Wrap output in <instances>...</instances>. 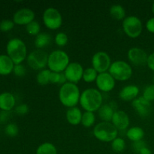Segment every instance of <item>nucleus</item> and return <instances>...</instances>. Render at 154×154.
I'll return each instance as SVG.
<instances>
[{
  "label": "nucleus",
  "instance_id": "a211bd4d",
  "mask_svg": "<svg viewBox=\"0 0 154 154\" xmlns=\"http://www.w3.org/2000/svg\"><path fill=\"white\" fill-rule=\"evenodd\" d=\"M15 105V98L10 93L0 94V109L2 111H10Z\"/></svg>",
  "mask_w": 154,
  "mask_h": 154
},
{
  "label": "nucleus",
  "instance_id": "9d476101",
  "mask_svg": "<svg viewBox=\"0 0 154 154\" xmlns=\"http://www.w3.org/2000/svg\"><path fill=\"white\" fill-rule=\"evenodd\" d=\"M111 63L110 56L104 51H99L92 57V66L99 74L108 72Z\"/></svg>",
  "mask_w": 154,
  "mask_h": 154
},
{
  "label": "nucleus",
  "instance_id": "f03ea898",
  "mask_svg": "<svg viewBox=\"0 0 154 154\" xmlns=\"http://www.w3.org/2000/svg\"><path fill=\"white\" fill-rule=\"evenodd\" d=\"M81 94L79 87L77 84L67 82L60 87L59 99L65 107L74 108L79 103Z\"/></svg>",
  "mask_w": 154,
  "mask_h": 154
},
{
  "label": "nucleus",
  "instance_id": "5701e85b",
  "mask_svg": "<svg viewBox=\"0 0 154 154\" xmlns=\"http://www.w3.org/2000/svg\"><path fill=\"white\" fill-rule=\"evenodd\" d=\"M51 40L52 38L51 35L46 32H40L37 36H35L34 45L38 49L42 50V48H45L51 44Z\"/></svg>",
  "mask_w": 154,
  "mask_h": 154
},
{
  "label": "nucleus",
  "instance_id": "c9c22d12",
  "mask_svg": "<svg viewBox=\"0 0 154 154\" xmlns=\"http://www.w3.org/2000/svg\"><path fill=\"white\" fill-rule=\"evenodd\" d=\"M13 72L16 76L23 77L26 75V69L25 66H24L23 65L18 64V65H15Z\"/></svg>",
  "mask_w": 154,
  "mask_h": 154
},
{
  "label": "nucleus",
  "instance_id": "79ce46f5",
  "mask_svg": "<svg viewBox=\"0 0 154 154\" xmlns=\"http://www.w3.org/2000/svg\"><path fill=\"white\" fill-rule=\"evenodd\" d=\"M138 154H152V152L150 149H149L147 147H145L139 152Z\"/></svg>",
  "mask_w": 154,
  "mask_h": 154
},
{
  "label": "nucleus",
  "instance_id": "4468645a",
  "mask_svg": "<svg viewBox=\"0 0 154 154\" xmlns=\"http://www.w3.org/2000/svg\"><path fill=\"white\" fill-rule=\"evenodd\" d=\"M132 106L137 114L141 117H147L151 113L152 105L150 102L146 100L143 96L137 97L132 102Z\"/></svg>",
  "mask_w": 154,
  "mask_h": 154
},
{
  "label": "nucleus",
  "instance_id": "f8f14e48",
  "mask_svg": "<svg viewBox=\"0 0 154 154\" xmlns=\"http://www.w3.org/2000/svg\"><path fill=\"white\" fill-rule=\"evenodd\" d=\"M115 79L111 76L109 72H103L98 75L96 80V84L98 90L100 92L111 91L115 87Z\"/></svg>",
  "mask_w": 154,
  "mask_h": 154
},
{
  "label": "nucleus",
  "instance_id": "37998d69",
  "mask_svg": "<svg viewBox=\"0 0 154 154\" xmlns=\"http://www.w3.org/2000/svg\"><path fill=\"white\" fill-rule=\"evenodd\" d=\"M152 12H153V14H154V2L152 5Z\"/></svg>",
  "mask_w": 154,
  "mask_h": 154
},
{
  "label": "nucleus",
  "instance_id": "a19ab883",
  "mask_svg": "<svg viewBox=\"0 0 154 154\" xmlns=\"http://www.w3.org/2000/svg\"><path fill=\"white\" fill-rule=\"evenodd\" d=\"M9 111H2L0 113V122H4L7 121V120L9 117Z\"/></svg>",
  "mask_w": 154,
  "mask_h": 154
},
{
  "label": "nucleus",
  "instance_id": "b1692460",
  "mask_svg": "<svg viewBox=\"0 0 154 154\" xmlns=\"http://www.w3.org/2000/svg\"><path fill=\"white\" fill-rule=\"evenodd\" d=\"M110 14L117 20H123L126 17V11L120 4L113 5L110 8Z\"/></svg>",
  "mask_w": 154,
  "mask_h": 154
},
{
  "label": "nucleus",
  "instance_id": "2f4dec72",
  "mask_svg": "<svg viewBox=\"0 0 154 154\" xmlns=\"http://www.w3.org/2000/svg\"><path fill=\"white\" fill-rule=\"evenodd\" d=\"M68 41H69V38H68L67 35L64 32H62L57 33L54 38L55 44L58 47L66 46L68 43Z\"/></svg>",
  "mask_w": 154,
  "mask_h": 154
},
{
  "label": "nucleus",
  "instance_id": "c03bdc74",
  "mask_svg": "<svg viewBox=\"0 0 154 154\" xmlns=\"http://www.w3.org/2000/svg\"><path fill=\"white\" fill-rule=\"evenodd\" d=\"M153 83H154V76H153Z\"/></svg>",
  "mask_w": 154,
  "mask_h": 154
},
{
  "label": "nucleus",
  "instance_id": "20e7f679",
  "mask_svg": "<svg viewBox=\"0 0 154 154\" xmlns=\"http://www.w3.org/2000/svg\"><path fill=\"white\" fill-rule=\"evenodd\" d=\"M69 63V55L64 51L56 50L48 55V69L53 72H64Z\"/></svg>",
  "mask_w": 154,
  "mask_h": 154
},
{
  "label": "nucleus",
  "instance_id": "f257e3e1",
  "mask_svg": "<svg viewBox=\"0 0 154 154\" xmlns=\"http://www.w3.org/2000/svg\"><path fill=\"white\" fill-rule=\"evenodd\" d=\"M102 93L98 89L88 88L84 90L81 94L79 103L85 111L94 113L102 107Z\"/></svg>",
  "mask_w": 154,
  "mask_h": 154
},
{
  "label": "nucleus",
  "instance_id": "ea45409f",
  "mask_svg": "<svg viewBox=\"0 0 154 154\" xmlns=\"http://www.w3.org/2000/svg\"><path fill=\"white\" fill-rule=\"evenodd\" d=\"M147 65L150 69L154 72V53H152L151 54L148 56V59H147Z\"/></svg>",
  "mask_w": 154,
  "mask_h": 154
},
{
  "label": "nucleus",
  "instance_id": "f704fd0d",
  "mask_svg": "<svg viewBox=\"0 0 154 154\" xmlns=\"http://www.w3.org/2000/svg\"><path fill=\"white\" fill-rule=\"evenodd\" d=\"M14 26V21L10 20H5L0 23V30L2 32H8L11 30Z\"/></svg>",
  "mask_w": 154,
  "mask_h": 154
},
{
  "label": "nucleus",
  "instance_id": "393cba45",
  "mask_svg": "<svg viewBox=\"0 0 154 154\" xmlns=\"http://www.w3.org/2000/svg\"><path fill=\"white\" fill-rule=\"evenodd\" d=\"M35 154H57V147L51 142H45L38 147Z\"/></svg>",
  "mask_w": 154,
  "mask_h": 154
},
{
  "label": "nucleus",
  "instance_id": "6ab92c4d",
  "mask_svg": "<svg viewBox=\"0 0 154 154\" xmlns=\"http://www.w3.org/2000/svg\"><path fill=\"white\" fill-rule=\"evenodd\" d=\"M82 112L81 109L78 107H74V108H69L66 111V117L69 123L73 126L81 123V119H82Z\"/></svg>",
  "mask_w": 154,
  "mask_h": 154
},
{
  "label": "nucleus",
  "instance_id": "7c9ffc66",
  "mask_svg": "<svg viewBox=\"0 0 154 154\" xmlns=\"http://www.w3.org/2000/svg\"><path fill=\"white\" fill-rule=\"evenodd\" d=\"M26 29L27 33L30 35L37 36L40 33L41 26L38 21L33 20L32 22L26 26Z\"/></svg>",
  "mask_w": 154,
  "mask_h": 154
},
{
  "label": "nucleus",
  "instance_id": "bb28decb",
  "mask_svg": "<svg viewBox=\"0 0 154 154\" xmlns=\"http://www.w3.org/2000/svg\"><path fill=\"white\" fill-rule=\"evenodd\" d=\"M96 121V116L94 113L90 111H85L82 115L81 124L85 128H90L94 125Z\"/></svg>",
  "mask_w": 154,
  "mask_h": 154
},
{
  "label": "nucleus",
  "instance_id": "9b49d317",
  "mask_svg": "<svg viewBox=\"0 0 154 154\" xmlns=\"http://www.w3.org/2000/svg\"><path fill=\"white\" fill-rule=\"evenodd\" d=\"M84 71V68L80 63L73 62L69 63L65 70L64 74L68 82L77 84L81 79H83Z\"/></svg>",
  "mask_w": 154,
  "mask_h": 154
},
{
  "label": "nucleus",
  "instance_id": "6e6552de",
  "mask_svg": "<svg viewBox=\"0 0 154 154\" xmlns=\"http://www.w3.org/2000/svg\"><path fill=\"white\" fill-rule=\"evenodd\" d=\"M48 55L43 50L33 51L27 56V64L33 70H43L48 66Z\"/></svg>",
  "mask_w": 154,
  "mask_h": 154
},
{
  "label": "nucleus",
  "instance_id": "a878e982",
  "mask_svg": "<svg viewBox=\"0 0 154 154\" xmlns=\"http://www.w3.org/2000/svg\"><path fill=\"white\" fill-rule=\"evenodd\" d=\"M51 71L49 69H43L38 73L36 76V81L39 85L45 86L50 83V75Z\"/></svg>",
  "mask_w": 154,
  "mask_h": 154
},
{
  "label": "nucleus",
  "instance_id": "4be33fe9",
  "mask_svg": "<svg viewBox=\"0 0 154 154\" xmlns=\"http://www.w3.org/2000/svg\"><path fill=\"white\" fill-rule=\"evenodd\" d=\"M114 111L109 104L102 105V107L98 111V114L101 120L103 122H111L113 115H114Z\"/></svg>",
  "mask_w": 154,
  "mask_h": 154
},
{
  "label": "nucleus",
  "instance_id": "423d86ee",
  "mask_svg": "<svg viewBox=\"0 0 154 154\" xmlns=\"http://www.w3.org/2000/svg\"><path fill=\"white\" fill-rule=\"evenodd\" d=\"M108 72L115 81H125L129 80L132 75V68L123 60H116L111 63Z\"/></svg>",
  "mask_w": 154,
  "mask_h": 154
},
{
  "label": "nucleus",
  "instance_id": "c756f323",
  "mask_svg": "<svg viewBox=\"0 0 154 154\" xmlns=\"http://www.w3.org/2000/svg\"><path fill=\"white\" fill-rule=\"evenodd\" d=\"M111 148L116 153H121L126 148V141L123 138L117 137L111 142Z\"/></svg>",
  "mask_w": 154,
  "mask_h": 154
},
{
  "label": "nucleus",
  "instance_id": "0eeeda50",
  "mask_svg": "<svg viewBox=\"0 0 154 154\" xmlns=\"http://www.w3.org/2000/svg\"><path fill=\"white\" fill-rule=\"evenodd\" d=\"M122 26L126 35L132 38H136L140 36L143 30L142 23L136 16L126 17L123 20Z\"/></svg>",
  "mask_w": 154,
  "mask_h": 154
},
{
  "label": "nucleus",
  "instance_id": "ddd939ff",
  "mask_svg": "<svg viewBox=\"0 0 154 154\" xmlns=\"http://www.w3.org/2000/svg\"><path fill=\"white\" fill-rule=\"evenodd\" d=\"M128 59L136 66H143L147 64L148 55L140 48H132L128 51Z\"/></svg>",
  "mask_w": 154,
  "mask_h": 154
},
{
  "label": "nucleus",
  "instance_id": "39448f33",
  "mask_svg": "<svg viewBox=\"0 0 154 154\" xmlns=\"http://www.w3.org/2000/svg\"><path fill=\"white\" fill-rule=\"evenodd\" d=\"M93 135L102 142H112L118 135V130L111 122H101L93 129Z\"/></svg>",
  "mask_w": 154,
  "mask_h": 154
},
{
  "label": "nucleus",
  "instance_id": "4c0bfd02",
  "mask_svg": "<svg viewBox=\"0 0 154 154\" xmlns=\"http://www.w3.org/2000/svg\"><path fill=\"white\" fill-rule=\"evenodd\" d=\"M145 147H147V145H146V143L143 140L136 141V142H133V144H132L133 150L138 153H139V152Z\"/></svg>",
  "mask_w": 154,
  "mask_h": 154
},
{
  "label": "nucleus",
  "instance_id": "cd10ccee",
  "mask_svg": "<svg viewBox=\"0 0 154 154\" xmlns=\"http://www.w3.org/2000/svg\"><path fill=\"white\" fill-rule=\"evenodd\" d=\"M66 81H67V79H66L64 72L57 73V72H51V75H50V83L62 86L67 83Z\"/></svg>",
  "mask_w": 154,
  "mask_h": 154
},
{
  "label": "nucleus",
  "instance_id": "412c9836",
  "mask_svg": "<svg viewBox=\"0 0 154 154\" xmlns=\"http://www.w3.org/2000/svg\"><path fill=\"white\" fill-rule=\"evenodd\" d=\"M126 135L132 142H136L143 139L144 136V131L139 126H132L126 131Z\"/></svg>",
  "mask_w": 154,
  "mask_h": 154
},
{
  "label": "nucleus",
  "instance_id": "dca6fc26",
  "mask_svg": "<svg viewBox=\"0 0 154 154\" xmlns=\"http://www.w3.org/2000/svg\"><path fill=\"white\" fill-rule=\"evenodd\" d=\"M111 123L115 126L118 131H123L127 129L129 126V117L123 111H116L113 115Z\"/></svg>",
  "mask_w": 154,
  "mask_h": 154
},
{
  "label": "nucleus",
  "instance_id": "f3484780",
  "mask_svg": "<svg viewBox=\"0 0 154 154\" xmlns=\"http://www.w3.org/2000/svg\"><path fill=\"white\" fill-rule=\"evenodd\" d=\"M139 88L135 85H127L121 89L119 93V97L125 102H131L138 97Z\"/></svg>",
  "mask_w": 154,
  "mask_h": 154
},
{
  "label": "nucleus",
  "instance_id": "58836bf2",
  "mask_svg": "<svg viewBox=\"0 0 154 154\" xmlns=\"http://www.w3.org/2000/svg\"><path fill=\"white\" fill-rule=\"evenodd\" d=\"M146 29L147 31L151 33H154V17H151L146 23Z\"/></svg>",
  "mask_w": 154,
  "mask_h": 154
},
{
  "label": "nucleus",
  "instance_id": "c85d7f7f",
  "mask_svg": "<svg viewBox=\"0 0 154 154\" xmlns=\"http://www.w3.org/2000/svg\"><path fill=\"white\" fill-rule=\"evenodd\" d=\"M98 75H99V73L93 67L87 68V69H84V71L83 80L86 83H92L93 81H96Z\"/></svg>",
  "mask_w": 154,
  "mask_h": 154
},
{
  "label": "nucleus",
  "instance_id": "aec40b11",
  "mask_svg": "<svg viewBox=\"0 0 154 154\" xmlns=\"http://www.w3.org/2000/svg\"><path fill=\"white\" fill-rule=\"evenodd\" d=\"M14 63L8 55H0V75H8L11 73Z\"/></svg>",
  "mask_w": 154,
  "mask_h": 154
},
{
  "label": "nucleus",
  "instance_id": "1a4fd4ad",
  "mask_svg": "<svg viewBox=\"0 0 154 154\" xmlns=\"http://www.w3.org/2000/svg\"><path fill=\"white\" fill-rule=\"evenodd\" d=\"M43 23L49 29H58L63 24V17L57 8H48L43 13Z\"/></svg>",
  "mask_w": 154,
  "mask_h": 154
},
{
  "label": "nucleus",
  "instance_id": "7ed1b4c3",
  "mask_svg": "<svg viewBox=\"0 0 154 154\" xmlns=\"http://www.w3.org/2000/svg\"><path fill=\"white\" fill-rule=\"evenodd\" d=\"M6 50L8 56L11 59L14 65L21 64L27 57L26 46L21 39H11L8 42Z\"/></svg>",
  "mask_w": 154,
  "mask_h": 154
},
{
  "label": "nucleus",
  "instance_id": "72a5a7b5",
  "mask_svg": "<svg viewBox=\"0 0 154 154\" xmlns=\"http://www.w3.org/2000/svg\"><path fill=\"white\" fill-rule=\"evenodd\" d=\"M18 132H19L18 126L14 123H10V124L7 125L5 129V134L10 137H15L16 135H17Z\"/></svg>",
  "mask_w": 154,
  "mask_h": 154
},
{
  "label": "nucleus",
  "instance_id": "473e14b6",
  "mask_svg": "<svg viewBox=\"0 0 154 154\" xmlns=\"http://www.w3.org/2000/svg\"><path fill=\"white\" fill-rule=\"evenodd\" d=\"M143 97L149 102L154 101V84L149 85L143 92Z\"/></svg>",
  "mask_w": 154,
  "mask_h": 154
},
{
  "label": "nucleus",
  "instance_id": "e433bc0d",
  "mask_svg": "<svg viewBox=\"0 0 154 154\" xmlns=\"http://www.w3.org/2000/svg\"><path fill=\"white\" fill-rule=\"evenodd\" d=\"M29 108L28 105H26V104H21V105L16 107V108H15V112L18 115L23 116L26 115L29 112Z\"/></svg>",
  "mask_w": 154,
  "mask_h": 154
},
{
  "label": "nucleus",
  "instance_id": "2eb2a0df",
  "mask_svg": "<svg viewBox=\"0 0 154 154\" xmlns=\"http://www.w3.org/2000/svg\"><path fill=\"white\" fill-rule=\"evenodd\" d=\"M35 12L29 8H21L17 11L13 17V21L17 25H28L35 20Z\"/></svg>",
  "mask_w": 154,
  "mask_h": 154
}]
</instances>
